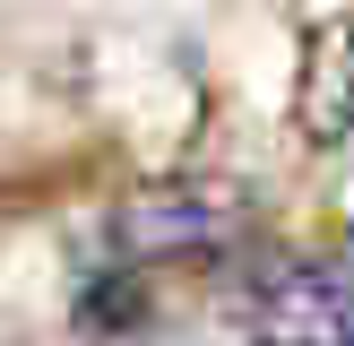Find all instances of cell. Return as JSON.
<instances>
[{"label":"cell","instance_id":"1","mask_svg":"<svg viewBox=\"0 0 354 346\" xmlns=\"http://www.w3.org/2000/svg\"><path fill=\"white\" fill-rule=\"evenodd\" d=\"M234 225H242V190H225V182H156L113 217V260H121V277L173 268V260H207V251L234 242Z\"/></svg>","mask_w":354,"mask_h":346},{"label":"cell","instance_id":"2","mask_svg":"<svg viewBox=\"0 0 354 346\" xmlns=\"http://www.w3.org/2000/svg\"><path fill=\"white\" fill-rule=\"evenodd\" d=\"M259 346H354V286L337 260H286L251 294Z\"/></svg>","mask_w":354,"mask_h":346},{"label":"cell","instance_id":"3","mask_svg":"<svg viewBox=\"0 0 354 346\" xmlns=\"http://www.w3.org/2000/svg\"><path fill=\"white\" fill-rule=\"evenodd\" d=\"M294 121H303L311 147L354 138V9H337V17L311 26L303 69H294Z\"/></svg>","mask_w":354,"mask_h":346}]
</instances>
